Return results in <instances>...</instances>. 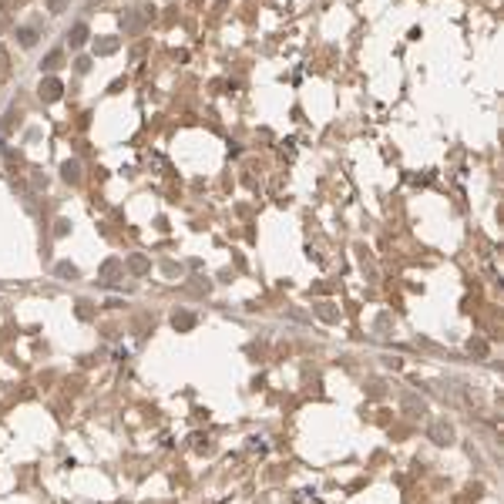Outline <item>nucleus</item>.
<instances>
[{"instance_id":"f257e3e1","label":"nucleus","mask_w":504,"mask_h":504,"mask_svg":"<svg viewBox=\"0 0 504 504\" xmlns=\"http://www.w3.org/2000/svg\"><path fill=\"white\" fill-rule=\"evenodd\" d=\"M41 94H44L47 101H54L57 94H61V84H57V81H44V84H41Z\"/></svg>"},{"instance_id":"f03ea898","label":"nucleus","mask_w":504,"mask_h":504,"mask_svg":"<svg viewBox=\"0 0 504 504\" xmlns=\"http://www.w3.org/2000/svg\"><path fill=\"white\" fill-rule=\"evenodd\" d=\"M84 41H88V27H84V24H78V27L71 31V44H84Z\"/></svg>"}]
</instances>
